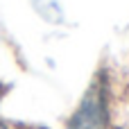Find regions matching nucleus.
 <instances>
[{"mask_svg":"<svg viewBox=\"0 0 129 129\" xmlns=\"http://www.w3.org/2000/svg\"><path fill=\"white\" fill-rule=\"evenodd\" d=\"M0 129H11V127H7V125H2V122H0Z\"/></svg>","mask_w":129,"mask_h":129,"instance_id":"2","label":"nucleus"},{"mask_svg":"<svg viewBox=\"0 0 129 129\" xmlns=\"http://www.w3.org/2000/svg\"><path fill=\"white\" fill-rule=\"evenodd\" d=\"M107 120H109L107 98H104V86L100 82L84 95L79 109L68 122V129H107Z\"/></svg>","mask_w":129,"mask_h":129,"instance_id":"1","label":"nucleus"}]
</instances>
